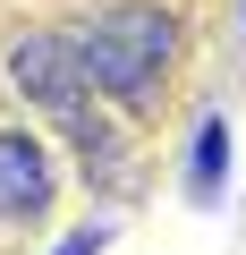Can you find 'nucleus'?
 I'll return each instance as SVG.
<instances>
[{
	"instance_id": "f03ea898",
	"label": "nucleus",
	"mask_w": 246,
	"mask_h": 255,
	"mask_svg": "<svg viewBox=\"0 0 246 255\" xmlns=\"http://www.w3.org/2000/svg\"><path fill=\"white\" fill-rule=\"evenodd\" d=\"M9 85H17L51 128H68L77 111H93V85H85L68 34H17V43H9Z\"/></svg>"
},
{
	"instance_id": "20e7f679",
	"label": "nucleus",
	"mask_w": 246,
	"mask_h": 255,
	"mask_svg": "<svg viewBox=\"0 0 246 255\" xmlns=\"http://www.w3.org/2000/svg\"><path fill=\"white\" fill-rule=\"evenodd\" d=\"M229 153H238V145H229V119L204 111V119H195V136H187V204L212 213V204L229 196Z\"/></svg>"
},
{
	"instance_id": "423d86ee",
	"label": "nucleus",
	"mask_w": 246,
	"mask_h": 255,
	"mask_svg": "<svg viewBox=\"0 0 246 255\" xmlns=\"http://www.w3.org/2000/svg\"><path fill=\"white\" fill-rule=\"evenodd\" d=\"M238 17H246V0H238Z\"/></svg>"
},
{
	"instance_id": "f257e3e1",
	"label": "nucleus",
	"mask_w": 246,
	"mask_h": 255,
	"mask_svg": "<svg viewBox=\"0 0 246 255\" xmlns=\"http://www.w3.org/2000/svg\"><path fill=\"white\" fill-rule=\"evenodd\" d=\"M68 43H77L85 85L102 102H119L128 119H153V102L170 94L178 51H187V34H178V17L162 9V0H110V9H93L85 26H68Z\"/></svg>"
},
{
	"instance_id": "7ed1b4c3",
	"label": "nucleus",
	"mask_w": 246,
	"mask_h": 255,
	"mask_svg": "<svg viewBox=\"0 0 246 255\" xmlns=\"http://www.w3.org/2000/svg\"><path fill=\"white\" fill-rule=\"evenodd\" d=\"M51 213H60V153L34 128H0V221L43 230Z\"/></svg>"
},
{
	"instance_id": "39448f33",
	"label": "nucleus",
	"mask_w": 246,
	"mask_h": 255,
	"mask_svg": "<svg viewBox=\"0 0 246 255\" xmlns=\"http://www.w3.org/2000/svg\"><path fill=\"white\" fill-rule=\"evenodd\" d=\"M102 247H110V221H85V230H68L51 255H102Z\"/></svg>"
}]
</instances>
